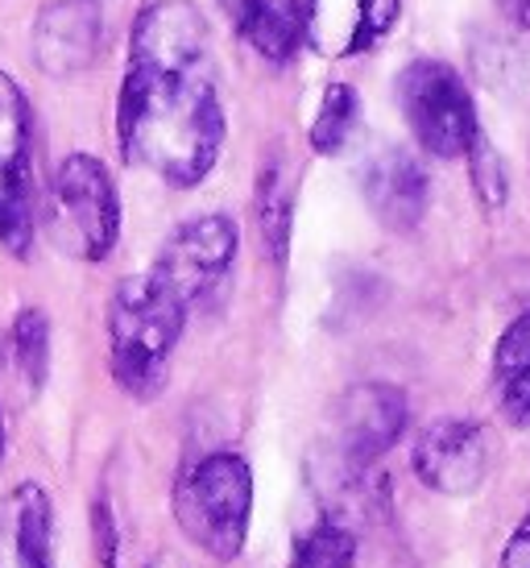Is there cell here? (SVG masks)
I'll return each instance as SVG.
<instances>
[{
	"label": "cell",
	"mask_w": 530,
	"mask_h": 568,
	"mask_svg": "<svg viewBox=\"0 0 530 568\" xmlns=\"http://www.w3.org/2000/svg\"><path fill=\"white\" fill-rule=\"evenodd\" d=\"M116 142L129 166L171 187H200L220 162V67L207 17L191 0H150L133 21L116 95Z\"/></svg>",
	"instance_id": "cell-1"
},
{
	"label": "cell",
	"mask_w": 530,
	"mask_h": 568,
	"mask_svg": "<svg viewBox=\"0 0 530 568\" xmlns=\"http://www.w3.org/2000/svg\"><path fill=\"white\" fill-rule=\"evenodd\" d=\"M187 307L154 274H129L109 295V369L116 386L137 403L166 390L174 348L187 328Z\"/></svg>",
	"instance_id": "cell-2"
},
{
	"label": "cell",
	"mask_w": 530,
	"mask_h": 568,
	"mask_svg": "<svg viewBox=\"0 0 530 568\" xmlns=\"http://www.w3.org/2000/svg\"><path fill=\"white\" fill-rule=\"evenodd\" d=\"M179 531L212 556L228 565L245 552L253 519V469L233 448H216L187 460L171 494Z\"/></svg>",
	"instance_id": "cell-3"
},
{
	"label": "cell",
	"mask_w": 530,
	"mask_h": 568,
	"mask_svg": "<svg viewBox=\"0 0 530 568\" xmlns=\"http://www.w3.org/2000/svg\"><path fill=\"white\" fill-rule=\"evenodd\" d=\"M33 224H42L50 245L71 262H104L121 237V195L112 171L95 154H67L33 204Z\"/></svg>",
	"instance_id": "cell-4"
},
{
	"label": "cell",
	"mask_w": 530,
	"mask_h": 568,
	"mask_svg": "<svg viewBox=\"0 0 530 568\" xmlns=\"http://www.w3.org/2000/svg\"><path fill=\"white\" fill-rule=\"evenodd\" d=\"M398 109L415 133L422 154L431 159H468V150L481 142L477 104L465 80L439 59H415L398 71Z\"/></svg>",
	"instance_id": "cell-5"
},
{
	"label": "cell",
	"mask_w": 530,
	"mask_h": 568,
	"mask_svg": "<svg viewBox=\"0 0 530 568\" xmlns=\"http://www.w3.org/2000/svg\"><path fill=\"white\" fill-rule=\"evenodd\" d=\"M236 250H241V233L236 221L224 212H203L191 216L174 229L171 237L162 241L154 262L157 283L171 291L174 300L183 303L187 312L216 303V295L228 291L236 266Z\"/></svg>",
	"instance_id": "cell-6"
},
{
	"label": "cell",
	"mask_w": 530,
	"mask_h": 568,
	"mask_svg": "<svg viewBox=\"0 0 530 568\" xmlns=\"http://www.w3.org/2000/svg\"><path fill=\"white\" fill-rule=\"evenodd\" d=\"M410 403L390 382H360L332 407V457L344 477H365L402 440Z\"/></svg>",
	"instance_id": "cell-7"
},
{
	"label": "cell",
	"mask_w": 530,
	"mask_h": 568,
	"mask_svg": "<svg viewBox=\"0 0 530 568\" xmlns=\"http://www.w3.org/2000/svg\"><path fill=\"white\" fill-rule=\"evenodd\" d=\"M0 245L30 257L33 245V112L13 75L0 71Z\"/></svg>",
	"instance_id": "cell-8"
},
{
	"label": "cell",
	"mask_w": 530,
	"mask_h": 568,
	"mask_svg": "<svg viewBox=\"0 0 530 568\" xmlns=\"http://www.w3.org/2000/svg\"><path fill=\"white\" fill-rule=\"evenodd\" d=\"M410 469L431 494L444 498L477 494L493 469V436L477 419H436L419 432Z\"/></svg>",
	"instance_id": "cell-9"
},
{
	"label": "cell",
	"mask_w": 530,
	"mask_h": 568,
	"mask_svg": "<svg viewBox=\"0 0 530 568\" xmlns=\"http://www.w3.org/2000/svg\"><path fill=\"white\" fill-rule=\"evenodd\" d=\"M402 0H303V42L319 59H357L386 42Z\"/></svg>",
	"instance_id": "cell-10"
},
{
	"label": "cell",
	"mask_w": 530,
	"mask_h": 568,
	"mask_svg": "<svg viewBox=\"0 0 530 568\" xmlns=\"http://www.w3.org/2000/svg\"><path fill=\"white\" fill-rule=\"evenodd\" d=\"M100 42H104L100 0H50L33 21V63L54 80L92 67Z\"/></svg>",
	"instance_id": "cell-11"
},
{
	"label": "cell",
	"mask_w": 530,
	"mask_h": 568,
	"mask_svg": "<svg viewBox=\"0 0 530 568\" xmlns=\"http://www.w3.org/2000/svg\"><path fill=\"white\" fill-rule=\"evenodd\" d=\"M360 191L365 204L386 224L390 233H415L427 216V200H431V179L422 171V162L402 150V145H386L369 154L365 171H360Z\"/></svg>",
	"instance_id": "cell-12"
},
{
	"label": "cell",
	"mask_w": 530,
	"mask_h": 568,
	"mask_svg": "<svg viewBox=\"0 0 530 568\" xmlns=\"http://www.w3.org/2000/svg\"><path fill=\"white\" fill-rule=\"evenodd\" d=\"M0 568H54V503L42 481H21L0 503Z\"/></svg>",
	"instance_id": "cell-13"
},
{
	"label": "cell",
	"mask_w": 530,
	"mask_h": 568,
	"mask_svg": "<svg viewBox=\"0 0 530 568\" xmlns=\"http://www.w3.org/2000/svg\"><path fill=\"white\" fill-rule=\"evenodd\" d=\"M236 30L262 59L291 63L303 42V0H228Z\"/></svg>",
	"instance_id": "cell-14"
},
{
	"label": "cell",
	"mask_w": 530,
	"mask_h": 568,
	"mask_svg": "<svg viewBox=\"0 0 530 568\" xmlns=\"http://www.w3.org/2000/svg\"><path fill=\"white\" fill-rule=\"evenodd\" d=\"M493 398L506 424L530 427V312L506 324L493 348Z\"/></svg>",
	"instance_id": "cell-15"
},
{
	"label": "cell",
	"mask_w": 530,
	"mask_h": 568,
	"mask_svg": "<svg viewBox=\"0 0 530 568\" xmlns=\"http://www.w3.org/2000/svg\"><path fill=\"white\" fill-rule=\"evenodd\" d=\"M357 531L340 515H315L291 544V568H353Z\"/></svg>",
	"instance_id": "cell-16"
},
{
	"label": "cell",
	"mask_w": 530,
	"mask_h": 568,
	"mask_svg": "<svg viewBox=\"0 0 530 568\" xmlns=\"http://www.w3.org/2000/svg\"><path fill=\"white\" fill-rule=\"evenodd\" d=\"M257 229H262V241L274 262H286V250H291V216H295V183L291 174L282 171V162H269L257 179Z\"/></svg>",
	"instance_id": "cell-17"
},
{
	"label": "cell",
	"mask_w": 530,
	"mask_h": 568,
	"mask_svg": "<svg viewBox=\"0 0 530 568\" xmlns=\"http://www.w3.org/2000/svg\"><path fill=\"white\" fill-rule=\"evenodd\" d=\"M357 125H360L357 88L328 83V92H324V100H319V109H315V116H312V129H307V142H312L315 154L336 159V154H344V145L353 142Z\"/></svg>",
	"instance_id": "cell-18"
},
{
	"label": "cell",
	"mask_w": 530,
	"mask_h": 568,
	"mask_svg": "<svg viewBox=\"0 0 530 568\" xmlns=\"http://www.w3.org/2000/svg\"><path fill=\"white\" fill-rule=\"evenodd\" d=\"M13 369L26 382V395H38L50 378V320L38 307H21L9 328Z\"/></svg>",
	"instance_id": "cell-19"
},
{
	"label": "cell",
	"mask_w": 530,
	"mask_h": 568,
	"mask_svg": "<svg viewBox=\"0 0 530 568\" xmlns=\"http://www.w3.org/2000/svg\"><path fill=\"white\" fill-rule=\"evenodd\" d=\"M468 159H472V183H477L481 204L501 207V200H506V179H501L498 154H493V150H489V142L481 138V142L468 150Z\"/></svg>",
	"instance_id": "cell-20"
},
{
	"label": "cell",
	"mask_w": 530,
	"mask_h": 568,
	"mask_svg": "<svg viewBox=\"0 0 530 568\" xmlns=\"http://www.w3.org/2000/svg\"><path fill=\"white\" fill-rule=\"evenodd\" d=\"M95 544H100V560L104 568H121V536H116V523L109 515V503H95Z\"/></svg>",
	"instance_id": "cell-21"
},
{
	"label": "cell",
	"mask_w": 530,
	"mask_h": 568,
	"mask_svg": "<svg viewBox=\"0 0 530 568\" xmlns=\"http://www.w3.org/2000/svg\"><path fill=\"white\" fill-rule=\"evenodd\" d=\"M501 568H530V510L514 527V536L501 548Z\"/></svg>",
	"instance_id": "cell-22"
},
{
	"label": "cell",
	"mask_w": 530,
	"mask_h": 568,
	"mask_svg": "<svg viewBox=\"0 0 530 568\" xmlns=\"http://www.w3.org/2000/svg\"><path fill=\"white\" fill-rule=\"evenodd\" d=\"M501 9V17L510 21V26H518V30L530 33V0H493Z\"/></svg>",
	"instance_id": "cell-23"
},
{
	"label": "cell",
	"mask_w": 530,
	"mask_h": 568,
	"mask_svg": "<svg viewBox=\"0 0 530 568\" xmlns=\"http://www.w3.org/2000/svg\"><path fill=\"white\" fill-rule=\"evenodd\" d=\"M145 568H187V565H183L179 556H157L154 565H145Z\"/></svg>",
	"instance_id": "cell-24"
},
{
	"label": "cell",
	"mask_w": 530,
	"mask_h": 568,
	"mask_svg": "<svg viewBox=\"0 0 530 568\" xmlns=\"http://www.w3.org/2000/svg\"><path fill=\"white\" fill-rule=\"evenodd\" d=\"M4 444H9V436H4V410H0V460H4Z\"/></svg>",
	"instance_id": "cell-25"
}]
</instances>
